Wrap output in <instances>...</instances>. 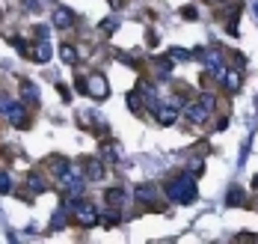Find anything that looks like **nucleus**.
<instances>
[{
	"label": "nucleus",
	"mask_w": 258,
	"mask_h": 244,
	"mask_svg": "<svg viewBox=\"0 0 258 244\" xmlns=\"http://www.w3.org/2000/svg\"><path fill=\"white\" fill-rule=\"evenodd\" d=\"M163 190H166V197H169L172 203H181V206H187V203L196 200V182L187 179V176H175L172 182L163 185Z\"/></svg>",
	"instance_id": "f257e3e1"
},
{
	"label": "nucleus",
	"mask_w": 258,
	"mask_h": 244,
	"mask_svg": "<svg viewBox=\"0 0 258 244\" xmlns=\"http://www.w3.org/2000/svg\"><path fill=\"white\" fill-rule=\"evenodd\" d=\"M184 116H187L190 122L202 125L208 116H211V108H208V105H202V102H199V105H184Z\"/></svg>",
	"instance_id": "f03ea898"
},
{
	"label": "nucleus",
	"mask_w": 258,
	"mask_h": 244,
	"mask_svg": "<svg viewBox=\"0 0 258 244\" xmlns=\"http://www.w3.org/2000/svg\"><path fill=\"white\" fill-rule=\"evenodd\" d=\"M137 200H140L143 206H157L160 190H157L155 185H140V188H137Z\"/></svg>",
	"instance_id": "7ed1b4c3"
},
{
	"label": "nucleus",
	"mask_w": 258,
	"mask_h": 244,
	"mask_svg": "<svg viewBox=\"0 0 258 244\" xmlns=\"http://www.w3.org/2000/svg\"><path fill=\"white\" fill-rule=\"evenodd\" d=\"M3 113L9 116V122H12V125H21V128H27V125H30V119H27V110L21 108V105H9Z\"/></svg>",
	"instance_id": "20e7f679"
},
{
	"label": "nucleus",
	"mask_w": 258,
	"mask_h": 244,
	"mask_svg": "<svg viewBox=\"0 0 258 244\" xmlns=\"http://www.w3.org/2000/svg\"><path fill=\"white\" fill-rule=\"evenodd\" d=\"M86 89H89V95H98V99H104V95H107V81H104V75H89Z\"/></svg>",
	"instance_id": "39448f33"
},
{
	"label": "nucleus",
	"mask_w": 258,
	"mask_h": 244,
	"mask_svg": "<svg viewBox=\"0 0 258 244\" xmlns=\"http://www.w3.org/2000/svg\"><path fill=\"white\" fill-rule=\"evenodd\" d=\"M72 21H75V15H72L69 9H56V12H53V24H56V27H69Z\"/></svg>",
	"instance_id": "423d86ee"
},
{
	"label": "nucleus",
	"mask_w": 258,
	"mask_h": 244,
	"mask_svg": "<svg viewBox=\"0 0 258 244\" xmlns=\"http://www.w3.org/2000/svg\"><path fill=\"white\" fill-rule=\"evenodd\" d=\"M95 220H98L95 209H80V212H78V223H80V226H92Z\"/></svg>",
	"instance_id": "0eeeda50"
},
{
	"label": "nucleus",
	"mask_w": 258,
	"mask_h": 244,
	"mask_svg": "<svg viewBox=\"0 0 258 244\" xmlns=\"http://www.w3.org/2000/svg\"><path fill=\"white\" fill-rule=\"evenodd\" d=\"M27 188L33 190V193H42V190H45L42 176H39V173H30V176H27Z\"/></svg>",
	"instance_id": "6e6552de"
},
{
	"label": "nucleus",
	"mask_w": 258,
	"mask_h": 244,
	"mask_svg": "<svg viewBox=\"0 0 258 244\" xmlns=\"http://www.w3.org/2000/svg\"><path fill=\"white\" fill-rule=\"evenodd\" d=\"M86 176H89V179H101V176H104L101 161H95V158H92V161H86Z\"/></svg>",
	"instance_id": "1a4fd4ad"
},
{
	"label": "nucleus",
	"mask_w": 258,
	"mask_h": 244,
	"mask_svg": "<svg viewBox=\"0 0 258 244\" xmlns=\"http://www.w3.org/2000/svg\"><path fill=\"white\" fill-rule=\"evenodd\" d=\"M107 203H110V206H122V203H125V190L122 188L107 190Z\"/></svg>",
	"instance_id": "9d476101"
},
{
	"label": "nucleus",
	"mask_w": 258,
	"mask_h": 244,
	"mask_svg": "<svg viewBox=\"0 0 258 244\" xmlns=\"http://www.w3.org/2000/svg\"><path fill=\"white\" fill-rule=\"evenodd\" d=\"M157 113H160V122H163V125H172V122H175V110L172 108H160Z\"/></svg>",
	"instance_id": "9b49d317"
},
{
	"label": "nucleus",
	"mask_w": 258,
	"mask_h": 244,
	"mask_svg": "<svg viewBox=\"0 0 258 244\" xmlns=\"http://www.w3.org/2000/svg\"><path fill=\"white\" fill-rule=\"evenodd\" d=\"M59 54H62L66 63H78V51H75L72 45H62V51H59Z\"/></svg>",
	"instance_id": "f8f14e48"
},
{
	"label": "nucleus",
	"mask_w": 258,
	"mask_h": 244,
	"mask_svg": "<svg viewBox=\"0 0 258 244\" xmlns=\"http://www.w3.org/2000/svg\"><path fill=\"white\" fill-rule=\"evenodd\" d=\"M223 78H226V86H229V89H234V86L240 83V78H237V72H229V75H223Z\"/></svg>",
	"instance_id": "ddd939ff"
},
{
	"label": "nucleus",
	"mask_w": 258,
	"mask_h": 244,
	"mask_svg": "<svg viewBox=\"0 0 258 244\" xmlns=\"http://www.w3.org/2000/svg\"><path fill=\"white\" fill-rule=\"evenodd\" d=\"M243 203V190H232L229 193V206H240Z\"/></svg>",
	"instance_id": "4468645a"
},
{
	"label": "nucleus",
	"mask_w": 258,
	"mask_h": 244,
	"mask_svg": "<svg viewBox=\"0 0 258 244\" xmlns=\"http://www.w3.org/2000/svg\"><path fill=\"white\" fill-rule=\"evenodd\" d=\"M6 190H9V176L0 173V193H6Z\"/></svg>",
	"instance_id": "2eb2a0df"
}]
</instances>
